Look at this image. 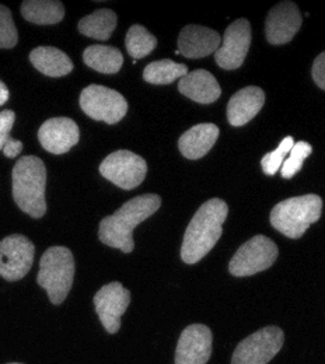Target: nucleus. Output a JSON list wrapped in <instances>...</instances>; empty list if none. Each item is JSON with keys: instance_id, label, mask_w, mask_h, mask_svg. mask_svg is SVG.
<instances>
[{"instance_id": "393cba45", "label": "nucleus", "mask_w": 325, "mask_h": 364, "mask_svg": "<svg viewBox=\"0 0 325 364\" xmlns=\"http://www.w3.org/2000/svg\"><path fill=\"white\" fill-rule=\"evenodd\" d=\"M125 46L128 49V53L135 60H138L151 53V50H154V48L157 46V40L143 26L135 24L129 28L127 34Z\"/></svg>"}, {"instance_id": "6ab92c4d", "label": "nucleus", "mask_w": 325, "mask_h": 364, "mask_svg": "<svg viewBox=\"0 0 325 364\" xmlns=\"http://www.w3.org/2000/svg\"><path fill=\"white\" fill-rule=\"evenodd\" d=\"M219 137V128L215 124H199L188 129L179 140L181 154L189 160H198L208 154Z\"/></svg>"}, {"instance_id": "4be33fe9", "label": "nucleus", "mask_w": 325, "mask_h": 364, "mask_svg": "<svg viewBox=\"0 0 325 364\" xmlns=\"http://www.w3.org/2000/svg\"><path fill=\"white\" fill-rule=\"evenodd\" d=\"M117 14L111 9H100L79 21V31L94 40L107 41L117 27Z\"/></svg>"}, {"instance_id": "412c9836", "label": "nucleus", "mask_w": 325, "mask_h": 364, "mask_svg": "<svg viewBox=\"0 0 325 364\" xmlns=\"http://www.w3.org/2000/svg\"><path fill=\"white\" fill-rule=\"evenodd\" d=\"M23 17L34 24H58L65 17V7L56 0H26L21 4Z\"/></svg>"}, {"instance_id": "4468645a", "label": "nucleus", "mask_w": 325, "mask_h": 364, "mask_svg": "<svg viewBox=\"0 0 325 364\" xmlns=\"http://www.w3.org/2000/svg\"><path fill=\"white\" fill-rule=\"evenodd\" d=\"M211 355V329L202 323H193L186 326L179 339L176 350V364H206Z\"/></svg>"}, {"instance_id": "423d86ee", "label": "nucleus", "mask_w": 325, "mask_h": 364, "mask_svg": "<svg viewBox=\"0 0 325 364\" xmlns=\"http://www.w3.org/2000/svg\"><path fill=\"white\" fill-rule=\"evenodd\" d=\"M277 258V244L271 238L260 234L238 248L229 264V271L237 277L252 276L271 268Z\"/></svg>"}, {"instance_id": "a878e982", "label": "nucleus", "mask_w": 325, "mask_h": 364, "mask_svg": "<svg viewBox=\"0 0 325 364\" xmlns=\"http://www.w3.org/2000/svg\"><path fill=\"white\" fill-rule=\"evenodd\" d=\"M313 147L307 141H294L292 150L289 151V157L284 159L280 171L283 178H292L294 174H297L302 170V166L304 160L311 154Z\"/></svg>"}, {"instance_id": "f257e3e1", "label": "nucleus", "mask_w": 325, "mask_h": 364, "mask_svg": "<svg viewBox=\"0 0 325 364\" xmlns=\"http://www.w3.org/2000/svg\"><path fill=\"white\" fill-rule=\"evenodd\" d=\"M161 206L159 195H140L122 205L114 215L101 220L98 237L108 247L118 248L125 254L134 251V228L154 215Z\"/></svg>"}, {"instance_id": "9d476101", "label": "nucleus", "mask_w": 325, "mask_h": 364, "mask_svg": "<svg viewBox=\"0 0 325 364\" xmlns=\"http://www.w3.org/2000/svg\"><path fill=\"white\" fill-rule=\"evenodd\" d=\"M34 244L21 234H13L0 241V276L9 282L23 279L33 267Z\"/></svg>"}, {"instance_id": "1a4fd4ad", "label": "nucleus", "mask_w": 325, "mask_h": 364, "mask_svg": "<svg viewBox=\"0 0 325 364\" xmlns=\"http://www.w3.org/2000/svg\"><path fill=\"white\" fill-rule=\"evenodd\" d=\"M147 173L146 161L129 150H118L100 164V174L122 189L139 186Z\"/></svg>"}, {"instance_id": "f8f14e48", "label": "nucleus", "mask_w": 325, "mask_h": 364, "mask_svg": "<svg viewBox=\"0 0 325 364\" xmlns=\"http://www.w3.org/2000/svg\"><path fill=\"white\" fill-rule=\"evenodd\" d=\"M251 46V26L247 18H238L232 23L225 33L223 46L215 52L216 63L226 70L238 69L248 53Z\"/></svg>"}, {"instance_id": "f3484780", "label": "nucleus", "mask_w": 325, "mask_h": 364, "mask_svg": "<svg viewBox=\"0 0 325 364\" xmlns=\"http://www.w3.org/2000/svg\"><path fill=\"white\" fill-rule=\"evenodd\" d=\"M265 92L257 86H250L237 91L228 104V119L233 127L248 124L262 109Z\"/></svg>"}, {"instance_id": "f03ea898", "label": "nucleus", "mask_w": 325, "mask_h": 364, "mask_svg": "<svg viewBox=\"0 0 325 364\" xmlns=\"http://www.w3.org/2000/svg\"><path fill=\"white\" fill-rule=\"evenodd\" d=\"M228 213V203L219 198L205 202L198 209L188 225L181 247V258L186 264L199 262L216 245L222 237Z\"/></svg>"}, {"instance_id": "c756f323", "label": "nucleus", "mask_w": 325, "mask_h": 364, "mask_svg": "<svg viewBox=\"0 0 325 364\" xmlns=\"http://www.w3.org/2000/svg\"><path fill=\"white\" fill-rule=\"evenodd\" d=\"M311 73H313V79H314V82H316V85L321 89V90H324L325 89V53H320L319 56H317V59H316V62H314V65H313V70H311Z\"/></svg>"}, {"instance_id": "7ed1b4c3", "label": "nucleus", "mask_w": 325, "mask_h": 364, "mask_svg": "<svg viewBox=\"0 0 325 364\" xmlns=\"http://www.w3.org/2000/svg\"><path fill=\"white\" fill-rule=\"evenodd\" d=\"M11 180L17 206L34 219L43 218L47 212V168L44 161L36 156L21 157L13 168Z\"/></svg>"}, {"instance_id": "2f4dec72", "label": "nucleus", "mask_w": 325, "mask_h": 364, "mask_svg": "<svg viewBox=\"0 0 325 364\" xmlns=\"http://www.w3.org/2000/svg\"><path fill=\"white\" fill-rule=\"evenodd\" d=\"M9 100V89L6 87V85L0 80V107L3 104H6Z\"/></svg>"}, {"instance_id": "2eb2a0df", "label": "nucleus", "mask_w": 325, "mask_h": 364, "mask_svg": "<svg viewBox=\"0 0 325 364\" xmlns=\"http://www.w3.org/2000/svg\"><path fill=\"white\" fill-rule=\"evenodd\" d=\"M80 131L78 124L70 118H50L46 121L40 131L38 139L41 146L52 154L68 153L78 144Z\"/></svg>"}, {"instance_id": "a211bd4d", "label": "nucleus", "mask_w": 325, "mask_h": 364, "mask_svg": "<svg viewBox=\"0 0 325 364\" xmlns=\"http://www.w3.org/2000/svg\"><path fill=\"white\" fill-rule=\"evenodd\" d=\"M179 90L199 104H212L222 95V89L216 77L203 69L186 73L180 79Z\"/></svg>"}, {"instance_id": "7c9ffc66", "label": "nucleus", "mask_w": 325, "mask_h": 364, "mask_svg": "<svg viewBox=\"0 0 325 364\" xmlns=\"http://www.w3.org/2000/svg\"><path fill=\"white\" fill-rule=\"evenodd\" d=\"M21 150H23V143L20 140H16V139H11V137L6 141V144L1 149L3 154L9 159L17 157L21 153Z\"/></svg>"}, {"instance_id": "20e7f679", "label": "nucleus", "mask_w": 325, "mask_h": 364, "mask_svg": "<svg viewBox=\"0 0 325 364\" xmlns=\"http://www.w3.org/2000/svg\"><path fill=\"white\" fill-rule=\"evenodd\" d=\"M323 212V199L310 193L279 202L271 212V225L289 238H300Z\"/></svg>"}, {"instance_id": "0eeeda50", "label": "nucleus", "mask_w": 325, "mask_h": 364, "mask_svg": "<svg viewBox=\"0 0 325 364\" xmlns=\"http://www.w3.org/2000/svg\"><path fill=\"white\" fill-rule=\"evenodd\" d=\"M80 107L94 121L110 125L119 122L128 112V102L121 92L98 85H90L82 91Z\"/></svg>"}, {"instance_id": "6e6552de", "label": "nucleus", "mask_w": 325, "mask_h": 364, "mask_svg": "<svg viewBox=\"0 0 325 364\" xmlns=\"http://www.w3.org/2000/svg\"><path fill=\"white\" fill-rule=\"evenodd\" d=\"M283 339V331L278 326L262 328L235 348L232 364H268L282 349Z\"/></svg>"}, {"instance_id": "b1692460", "label": "nucleus", "mask_w": 325, "mask_h": 364, "mask_svg": "<svg viewBox=\"0 0 325 364\" xmlns=\"http://www.w3.org/2000/svg\"><path fill=\"white\" fill-rule=\"evenodd\" d=\"M188 68L184 63H176L171 59H163L149 63L143 70V79L151 85H170L184 77Z\"/></svg>"}, {"instance_id": "cd10ccee", "label": "nucleus", "mask_w": 325, "mask_h": 364, "mask_svg": "<svg viewBox=\"0 0 325 364\" xmlns=\"http://www.w3.org/2000/svg\"><path fill=\"white\" fill-rule=\"evenodd\" d=\"M18 33L11 17V11L0 4V48L10 49L17 46Z\"/></svg>"}, {"instance_id": "9b49d317", "label": "nucleus", "mask_w": 325, "mask_h": 364, "mask_svg": "<svg viewBox=\"0 0 325 364\" xmlns=\"http://www.w3.org/2000/svg\"><path fill=\"white\" fill-rule=\"evenodd\" d=\"M131 303V293L121 283L112 282L102 286L94 296V306L101 323L110 333L121 328V317Z\"/></svg>"}, {"instance_id": "dca6fc26", "label": "nucleus", "mask_w": 325, "mask_h": 364, "mask_svg": "<svg viewBox=\"0 0 325 364\" xmlns=\"http://www.w3.org/2000/svg\"><path fill=\"white\" fill-rule=\"evenodd\" d=\"M222 38L218 31L191 24L186 26L179 36V52L186 58H205L218 50Z\"/></svg>"}, {"instance_id": "473e14b6", "label": "nucleus", "mask_w": 325, "mask_h": 364, "mask_svg": "<svg viewBox=\"0 0 325 364\" xmlns=\"http://www.w3.org/2000/svg\"><path fill=\"white\" fill-rule=\"evenodd\" d=\"M10 364H18V363H10Z\"/></svg>"}, {"instance_id": "5701e85b", "label": "nucleus", "mask_w": 325, "mask_h": 364, "mask_svg": "<svg viewBox=\"0 0 325 364\" xmlns=\"http://www.w3.org/2000/svg\"><path fill=\"white\" fill-rule=\"evenodd\" d=\"M85 63L94 70L104 75L118 73L124 63V56L119 49L114 46H92L83 53Z\"/></svg>"}, {"instance_id": "c85d7f7f", "label": "nucleus", "mask_w": 325, "mask_h": 364, "mask_svg": "<svg viewBox=\"0 0 325 364\" xmlns=\"http://www.w3.org/2000/svg\"><path fill=\"white\" fill-rule=\"evenodd\" d=\"M16 114L11 109H4L0 112V151L6 141L10 139V131L14 125Z\"/></svg>"}, {"instance_id": "bb28decb", "label": "nucleus", "mask_w": 325, "mask_h": 364, "mask_svg": "<svg viewBox=\"0 0 325 364\" xmlns=\"http://www.w3.org/2000/svg\"><path fill=\"white\" fill-rule=\"evenodd\" d=\"M294 144V139L292 136H286L278 146V149H275L274 151L267 153L262 160H261V166L262 170L267 176H275L280 170L284 159L287 157L289 151L292 150Z\"/></svg>"}, {"instance_id": "39448f33", "label": "nucleus", "mask_w": 325, "mask_h": 364, "mask_svg": "<svg viewBox=\"0 0 325 364\" xmlns=\"http://www.w3.org/2000/svg\"><path fill=\"white\" fill-rule=\"evenodd\" d=\"M75 277L73 254L66 247H50L40 261L38 284L46 289L50 303L60 304L69 294Z\"/></svg>"}, {"instance_id": "ddd939ff", "label": "nucleus", "mask_w": 325, "mask_h": 364, "mask_svg": "<svg viewBox=\"0 0 325 364\" xmlns=\"http://www.w3.org/2000/svg\"><path fill=\"white\" fill-rule=\"evenodd\" d=\"M303 23L302 13L296 3L280 1L267 17L265 33L270 44L282 46L293 40Z\"/></svg>"}, {"instance_id": "aec40b11", "label": "nucleus", "mask_w": 325, "mask_h": 364, "mask_svg": "<svg viewBox=\"0 0 325 364\" xmlns=\"http://www.w3.org/2000/svg\"><path fill=\"white\" fill-rule=\"evenodd\" d=\"M33 66L49 77H62L73 70V62L60 49L53 46H38L31 50Z\"/></svg>"}]
</instances>
